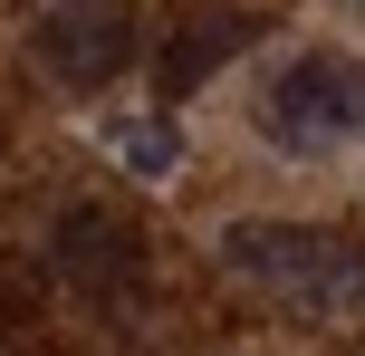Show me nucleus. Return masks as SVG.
Returning a JSON list of instances; mask_svg holds the SVG:
<instances>
[{"label": "nucleus", "instance_id": "nucleus-1", "mask_svg": "<svg viewBox=\"0 0 365 356\" xmlns=\"http://www.w3.org/2000/svg\"><path fill=\"white\" fill-rule=\"evenodd\" d=\"M221 260H231L250 289H269L279 308H298V318H346V308H365V260L336 241V231L240 222L231 241H221Z\"/></svg>", "mask_w": 365, "mask_h": 356}, {"label": "nucleus", "instance_id": "nucleus-2", "mask_svg": "<svg viewBox=\"0 0 365 356\" xmlns=\"http://www.w3.org/2000/svg\"><path fill=\"white\" fill-rule=\"evenodd\" d=\"M259 126L298 154H336V145H365V58L346 49H308L259 87Z\"/></svg>", "mask_w": 365, "mask_h": 356}, {"label": "nucleus", "instance_id": "nucleus-3", "mask_svg": "<svg viewBox=\"0 0 365 356\" xmlns=\"http://www.w3.org/2000/svg\"><path fill=\"white\" fill-rule=\"evenodd\" d=\"M135 58V0H58L38 19V68L58 87H115Z\"/></svg>", "mask_w": 365, "mask_h": 356}, {"label": "nucleus", "instance_id": "nucleus-4", "mask_svg": "<svg viewBox=\"0 0 365 356\" xmlns=\"http://www.w3.org/2000/svg\"><path fill=\"white\" fill-rule=\"evenodd\" d=\"M58 260H68V280H77V289L115 299V289L135 280V231H125V222H96V212H68V241H58Z\"/></svg>", "mask_w": 365, "mask_h": 356}, {"label": "nucleus", "instance_id": "nucleus-5", "mask_svg": "<svg viewBox=\"0 0 365 356\" xmlns=\"http://www.w3.org/2000/svg\"><path fill=\"white\" fill-rule=\"evenodd\" d=\"M106 154L135 173V183H164V173L182 164V135L164 126V116H106Z\"/></svg>", "mask_w": 365, "mask_h": 356}, {"label": "nucleus", "instance_id": "nucleus-6", "mask_svg": "<svg viewBox=\"0 0 365 356\" xmlns=\"http://www.w3.org/2000/svg\"><path fill=\"white\" fill-rule=\"evenodd\" d=\"M231 49H250V19H212V29H182L164 49V87H202Z\"/></svg>", "mask_w": 365, "mask_h": 356}, {"label": "nucleus", "instance_id": "nucleus-7", "mask_svg": "<svg viewBox=\"0 0 365 356\" xmlns=\"http://www.w3.org/2000/svg\"><path fill=\"white\" fill-rule=\"evenodd\" d=\"M356 10H365V0H356Z\"/></svg>", "mask_w": 365, "mask_h": 356}]
</instances>
